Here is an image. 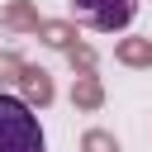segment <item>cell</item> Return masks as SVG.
<instances>
[{"label":"cell","mask_w":152,"mask_h":152,"mask_svg":"<svg viewBox=\"0 0 152 152\" xmlns=\"http://www.w3.org/2000/svg\"><path fill=\"white\" fill-rule=\"evenodd\" d=\"M66 62H71V71H95V66H100V52H95L86 38H76V43L66 48Z\"/></svg>","instance_id":"ba28073f"},{"label":"cell","mask_w":152,"mask_h":152,"mask_svg":"<svg viewBox=\"0 0 152 152\" xmlns=\"http://www.w3.org/2000/svg\"><path fill=\"white\" fill-rule=\"evenodd\" d=\"M0 152H48L38 114L10 90H0Z\"/></svg>","instance_id":"6da1fadb"},{"label":"cell","mask_w":152,"mask_h":152,"mask_svg":"<svg viewBox=\"0 0 152 152\" xmlns=\"http://www.w3.org/2000/svg\"><path fill=\"white\" fill-rule=\"evenodd\" d=\"M24 71V52L19 48H0V90H10Z\"/></svg>","instance_id":"9c48e42d"},{"label":"cell","mask_w":152,"mask_h":152,"mask_svg":"<svg viewBox=\"0 0 152 152\" xmlns=\"http://www.w3.org/2000/svg\"><path fill=\"white\" fill-rule=\"evenodd\" d=\"M76 38H81V28H76L71 19H43V24H38V43L52 48V52H66Z\"/></svg>","instance_id":"52a82bcc"},{"label":"cell","mask_w":152,"mask_h":152,"mask_svg":"<svg viewBox=\"0 0 152 152\" xmlns=\"http://www.w3.org/2000/svg\"><path fill=\"white\" fill-rule=\"evenodd\" d=\"M81 152H124V147H119V138L109 128H86L81 133Z\"/></svg>","instance_id":"30bf717a"},{"label":"cell","mask_w":152,"mask_h":152,"mask_svg":"<svg viewBox=\"0 0 152 152\" xmlns=\"http://www.w3.org/2000/svg\"><path fill=\"white\" fill-rule=\"evenodd\" d=\"M71 109H81V114L104 109V81L95 71H76L71 76Z\"/></svg>","instance_id":"277c9868"},{"label":"cell","mask_w":152,"mask_h":152,"mask_svg":"<svg viewBox=\"0 0 152 152\" xmlns=\"http://www.w3.org/2000/svg\"><path fill=\"white\" fill-rule=\"evenodd\" d=\"M114 62L128 71H152V38L147 33H128L114 43Z\"/></svg>","instance_id":"5b68a950"},{"label":"cell","mask_w":152,"mask_h":152,"mask_svg":"<svg viewBox=\"0 0 152 152\" xmlns=\"http://www.w3.org/2000/svg\"><path fill=\"white\" fill-rule=\"evenodd\" d=\"M14 90H19V100L38 114V109H48L52 100H57V81H52V71L48 66H33V62H24V71H19V81H14Z\"/></svg>","instance_id":"3957f363"},{"label":"cell","mask_w":152,"mask_h":152,"mask_svg":"<svg viewBox=\"0 0 152 152\" xmlns=\"http://www.w3.org/2000/svg\"><path fill=\"white\" fill-rule=\"evenodd\" d=\"M147 38H152V33H147Z\"/></svg>","instance_id":"8fae6325"},{"label":"cell","mask_w":152,"mask_h":152,"mask_svg":"<svg viewBox=\"0 0 152 152\" xmlns=\"http://www.w3.org/2000/svg\"><path fill=\"white\" fill-rule=\"evenodd\" d=\"M138 14V0H71V24L90 33H119Z\"/></svg>","instance_id":"7a4b0ae2"},{"label":"cell","mask_w":152,"mask_h":152,"mask_svg":"<svg viewBox=\"0 0 152 152\" xmlns=\"http://www.w3.org/2000/svg\"><path fill=\"white\" fill-rule=\"evenodd\" d=\"M38 24H43V14H38L33 0H5L0 5V28H10V33H38Z\"/></svg>","instance_id":"8992f818"}]
</instances>
